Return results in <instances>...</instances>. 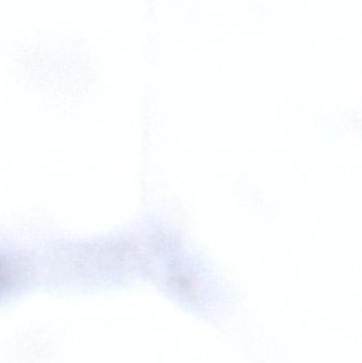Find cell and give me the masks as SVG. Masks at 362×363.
<instances>
[{
    "label": "cell",
    "mask_w": 362,
    "mask_h": 363,
    "mask_svg": "<svg viewBox=\"0 0 362 363\" xmlns=\"http://www.w3.org/2000/svg\"><path fill=\"white\" fill-rule=\"evenodd\" d=\"M16 268L8 258L0 256V294L8 290L16 281Z\"/></svg>",
    "instance_id": "1"
}]
</instances>
